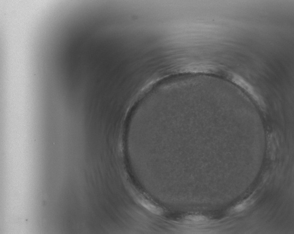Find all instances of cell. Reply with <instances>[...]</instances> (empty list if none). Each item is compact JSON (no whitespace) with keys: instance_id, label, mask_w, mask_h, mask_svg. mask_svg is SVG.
I'll return each instance as SVG.
<instances>
[{"instance_id":"1","label":"cell","mask_w":294,"mask_h":234,"mask_svg":"<svg viewBox=\"0 0 294 234\" xmlns=\"http://www.w3.org/2000/svg\"><path fill=\"white\" fill-rule=\"evenodd\" d=\"M139 203L146 209L154 214H159L162 212V209L159 207H157L145 199H139Z\"/></svg>"},{"instance_id":"2","label":"cell","mask_w":294,"mask_h":234,"mask_svg":"<svg viewBox=\"0 0 294 234\" xmlns=\"http://www.w3.org/2000/svg\"><path fill=\"white\" fill-rule=\"evenodd\" d=\"M188 220L191 222L197 223H204L206 221V219L205 218V217H203V216H189L188 217Z\"/></svg>"},{"instance_id":"3","label":"cell","mask_w":294,"mask_h":234,"mask_svg":"<svg viewBox=\"0 0 294 234\" xmlns=\"http://www.w3.org/2000/svg\"><path fill=\"white\" fill-rule=\"evenodd\" d=\"M246 207V204L245 203H242V204H239L237 205L236 207H235V210H236L237 211H243L245 209Z\"/></svg>"}]
</instances>
